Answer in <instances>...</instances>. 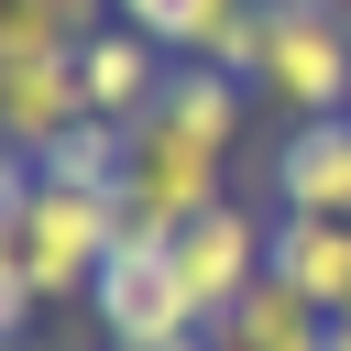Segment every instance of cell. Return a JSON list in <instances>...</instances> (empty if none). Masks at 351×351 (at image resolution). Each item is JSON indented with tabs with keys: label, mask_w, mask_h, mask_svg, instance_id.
<instances>
[{
	"label": "cell",
	"mask_w": 351,
	"mask_h": 351,
	"mask_svg": "<svg viewBox=\"0 0 351 351\" xmlns=\"http://www.w3.org/2000/svg\"><path fill=\"white\" fill-rule=\"evenodd\" d=\"M241 132H252V77L176 55L165 88H154V110L132 121V154H121V219L176 241L197 208L230 197V154H241Z\"/></svg>",
	"instance_id": "6da1fadb"
},
{
	"label": "cell",
	"mask_w": 351,
	"mask_h": 351,
	"mask_svg": "<svg viewBox=\"0 0 351 351\" xmlns=\"http://www.w3.org/2000/svg\"><path fill=\"white\" fill-rule=\"evenodd\" d=\"M121 197L110 186H55V176H33V197H22V219H11V263H22V285H33V307H66V296H88L99 285V263L121 252Z\"/></svg>",
	"instance_id": "7a4b0ae2"
},
{
	"label": "cell",
	"mask_w": 351,
	"mask_h": 351,
	"mask_svg": "<svg viewBox=\"0 0 351 351\" xmlns=\"http://www.w3.org/2000/svg\"><path fill=\"white\" fill-rule=\"evenodd\" d=\"M88 318L110 329V351H186V340H208V318H197L165 230H121V252L88 285Z\"/></svg>",
	"instance_id": "3957f363"
},
{
	"label": "cell",
	"mask_w": 351,
	"mask_h": 351,
	"mask_svg": "<svg viewBox=\"0 0 351 351\" xmlns=\"http://www.w3.org/2000/svg\"><path fill=\"white\" fill-rule=\"evenodd\" d=\"M252 99L285 110V121H340L351 110V11L340 0H274Z\"/></svg>",
	"instance_id": "277c9868"
},
{
	"label": "cell",
	"mask_w": 351,
	"mask_h": 351,
	"mask_svg": "<svg viewBox=\"0 0 351 351\" xmlns=\"http://www.w3.org/2000/svg\"><path fill=\"white\" fill-rule=\"evenodd\" d=\"M176 274H186L197 318L241 307V296H252V285L274 274V219H263L252 197H219V208H197V219L176 230Z\"/></svg>",
	"instance_id": "5b68a950"
},
{
	"label": "cell",
	"mask_w": 351,
	"mask_h": 351,
	"mask_svg": "<svg viewBox=\"0 0 351 351\" xmlns=\"http://www.w3.org/2000/svg\"><path fill=\"white\" fill-rule=\"evenodd\" d=\"M274 219H351V110L285 121L274 143Z\"/></svg>",
	"instance_id": "8992f818"
},
{
	"label": "cell",
	"mask_w": 351,
	"mask_h": 351,
	"mask_svg": "<svg viewBox=\"0 0 351 351\" xmlns=\"http://www.w3.org/2000/svg\"><path fill=\"white\" fill-rule=\"evenodd\" d=\"M165 66H176V55H165L154 33H132V22H99V33L77 44V88H88V121H121V132H132V121L154 110Z\"/></svg>",
	"instance_id": "52a82bcc"
},
{
	"label": "cell",
	"mask_w": 351,
	"mask_h": 351,
	"mask_svg": "<svg viewBox=\"0 0 351 351\" xmlns=\"http://www.w3.org/2000/svg\"><path fill=\"white\" fill-rule=\"evenodd\" d=\"M88 121V88H77V55H11L0 66V143L11 154H44Z\"/></svg>",
	"instance_id": "ba28073f"
},
{
	"label": "cell",
	"mask_w": 351,
	"mask_h": 351,
	"mask_svg": "<svg viewBox=\"0 0 351 351\" xmlns=\"http://www.w3.org/2000/svg\"><path fill=\"white\" fill-rule=\"evenodd\" d=\"M208 351H329V318H318L285 274H263L241 307H219V318H208Z\"/></svg>",
	"instance_id": "9c48e42d"
},
{
	"label": "cell",
	"mask_w": 351,
	"mask_h": 351,
	"mask_svg": "<svg viewBox=\"0 0 351 351\" xmlns=\"http://www.w3.org/2000/svg\"><path fill=\"white\" fill-rule=\"evenodd\" d=\"M274 274L318 318H340L351 307V219H274Z\"/></svg>",
	"instance_id": "30bf717a"
},
{
	"label": "cell",
	"mask_w": 351,
	"mask_h": 351,
	"mask_svg": "<svg viewBox=\"0 0 351 351\" xmlns=\"http://www.w3.org/2000/svg\"><path fill=\"white\" fill-rule=\"evenodd\" d=\"M110 11H121L132 33H154L165 55H208V44H219L252 0H110Z\"/></svg>",
	"instance_id": "8fae6325"
},
{
	"label": "cell",
	"mask_w": 351,
	"mask_h": 351,
	"mask_svg": "<svg viewBox=\"0 0 351 351\" xmlns=\"http://www.w3.org/2000/svg\"><path fill=\"white\" fill-rule=\"evenodd\" d=\"M121 154H132V132H121V121H77L66 143H44V154H33V176H55V186H110V197H121Z\"/></svg>",
	"instance_id": "7c38bea8"
},
{
	"label": "cell",
	"mask_w": 351,
	"mask_h": 351,
	"mask_svg": "<svg viewBox=\"0 0 351 351\" xmlns=\"http://www.w3.org/2000/svg\"><path fill=\"white\" fill-rule=\"evenodd\" d=\"M11 55H77V22L44 11V0H0V66Z\"/></svg>",
	"instance_id": "4fadbf2b"
},
{
	"label": "cell",
	"mask_w": 351,
	"mask_h": 351,
	"mask_svg": "<svg viewBox=\"0 0 351 351\" xmlns=\"http://www.w3.org/2000/svg\"><path fill=\"white\" fill-rule=\"evenodd\" d=\"M22 197H33V154H11V143H0V241H11V219H22Z\"/></svg>",
	"instance_id": "5bb4252c"
},
{
	"label": "cell",
	"mask_w": 351,
	"mask_h": 351,
	"mask_svg": "<svg viewBox=\"0 0 351 351\" xmlns=\"http://www.w3.org/2000/svg\"><path fill=\"white\" fill-rule=\"evenodd\" d=\"M22 318H33V285H22V263L0 252V340H22Z\"/></svg>",
	"instance_id": "9a60e30c"
},
{
	"label": "cell",
	"mask_w": 351,
	"mask_h": 351,
	"mask_svg": "<svg viewBox=\"0 0 351 351\" xmlns=\"http://www.w3.org/2000/svg\"><path fill=\"white\" fill-rule=\"evenodd\" d=\"M44 11H66V22H77V44H88V33H99V22H121V11H110V0H44Z\"/></svg>",
	"instance_id": "2e32d148"
},
{
	"label": "cell",
	"mask_w": 351,
	"mask_h": 351,
	"mask_svg": "<svg viewBox=\"0 0 351 351\" xmlns=\"http://www.w3.org/2000/svg\"><path fill=\"white\" fill-rule=\"evenodd\" d=\"M329 351H351V318H329Z\"/></svg>",
	"instance_id": "e0dca14e"
},
{
	"label": "cell",
	"mask_w": 351,
	"mask_h": 351,
	"mask_svg": "<svg viewBox=\"0 0 351 351\" xmlns=\"http://www.w3.org/2000/svg\"><path fill=\"white\" fill-rule=\"evenodd\" d=\"M0 351H44V340H33V329H22V340H0Z\"/></svg>",
	"instance_id": "ac0fdd59"
},
{
	"label": "cell",
	"mask_w": 351,
	"mask_h": 351,
	"mask_svg": "<svg viewBox=\"0 0 351 351\" xmlns=\"http://www.w3.org/2000/svg\"><path fill=\"white\" fill-rule=\"evenodd\" d=\"M186 351H208V340H186Z\"/></svg>",
	"instance_id": "d6986e66"
},
{
	"label": "cell",
	"mask_w": 351,
	"mask_h": 351,
	"mask_svg": "<svg viewBox=\"0 0 351 351\" xmlns=\"http://www.w3.org/2000/svg\"><path fill=\"white\" fill-rule=\"evenodd\" d=\"M340 11H351V0H340Z\"/></svg>",
	"instance_id": "ffe728a7"
}]
</instances>
